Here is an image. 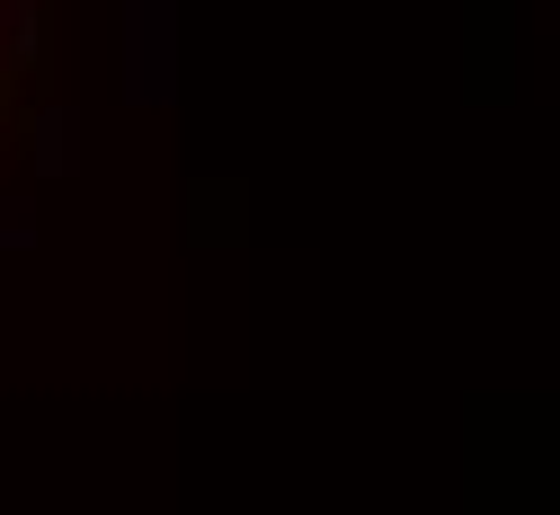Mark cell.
I'll return each mask as SVG.
<instances>
[{
    "mask_svg": "<svg viewBox=\"0 0 560 515\" xmlns=\"http://www.w3.org/2000/svg\"><path fill=\"white\" fill-rule=\"evenodd\" d=\"M36 169H72V116H36Z\"/></svg>",
    "mask_w": 560,
    "mask_h": 515,
    "instance_id": "1",
    "label": "cell"
}]
</instances>
